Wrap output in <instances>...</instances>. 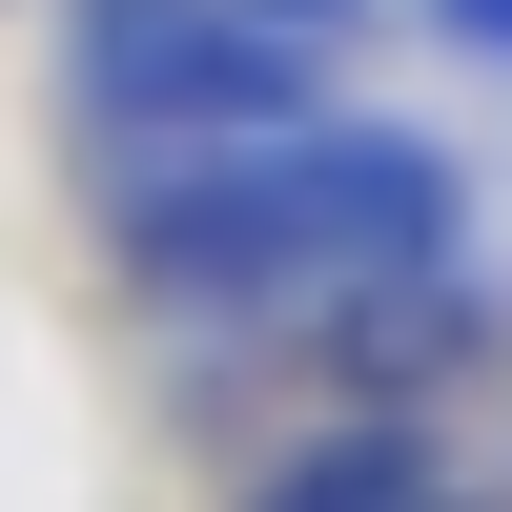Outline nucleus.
<instances>
[{
    "label": "nucleus",
    "instance_id": "obj_1",
    "mask_svg": "<svg viewBox=\"0 0 512 512\" xmlns=\"http://www.w3.org/2000/svg\"><path fill=\"white\" fill-rule=\"evenodd\" d=\"M123 267L205 328H328L369 287L451 267V185L431 144H369V123H267L205 164H123Z\"/></svg>",
    "mask_w": 512,
    "mask_h": 512
},
{
    "label": "nucleus",
    "instance_id": "obj_2",
    "mask_svg": "<svg viewBox=\"0 0 512 512\" xmlns=\"http://www.w3.org/2000/svg\"><path fill=\"white\" fill-rule=\"evenodd\" d=\"M328 62H349V0H82L103 164H205L267 123H328Z\"/></svg>",
    "mask_w": 512,
    "mask_h": 512
},
{
    "label": "nucleus",
    "instance_id": "obj_3",
    "mask_svg": "<svg viewBox=\"0 0 512 512\" xmlns=\"http://www.w3.org/2000/svg\"><path fill=\"white\" fill-rule=\"evenodd\" d=\"M246 512H451V472H431V431H410V410H349V431L287 451Z\"/></svg>",
    "mask_w": 512,
    "mask_h": 512
},
{
    "label": "nucleus",
    "instance_id": "obj_4",
    "mask_svg": "<svg viewBox=\"0 0 512 512\" xmlns=\"http://www.w3.org/2000/svg\"><path fill=\"white\" fill-rule=\"evenodd\" d=\"M451 21H472V41H512V0H451Z\"/></svg>",
    "mask_w": 512,
    "mask_h": 512
}]
</instances>
